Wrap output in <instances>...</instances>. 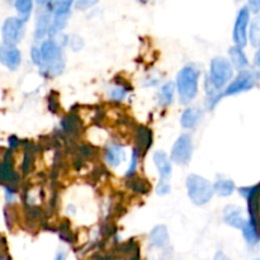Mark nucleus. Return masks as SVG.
Masks as SVG:
<instances>
[{"instance_id": "f257e3e1", "label": "nucleus", "mask_w": 260, "mask_h": 260, "mask_svg": "<svg viewBox=\"0 0 260 260\" xmlns=\"http://www.w3.org/2000/svg\"><path fill=\"white\" fill-rule=\"evenodd\" d=\"M42 65L41 71L47 78L60 75L65 69V56L62 53V47L56 43L55 40H47L40 47Z\"/></svg>"}, {"instance_id": "f03ea898", "label": "nucleus", "mask_w": 260, "mask_h": 260, "mask_svg": "<svg viewBox=\"0 0 260 260\" xmlns=\"http://www.w3.org/2000/svg\"><path fill=\"white\" fill-rule=\"evenodd\" d=\"M200 75L201 71L193 65L185 66L179 71L177 76V88L183 103H189L198 94Z\"/></svg>"}, {"instance_id": "7ed1b4c3", "label": "nucleus", "mask_w": 260, "mask_h": 260, "mask_svg": "<svg viewBox=\"0 0 260 260\" xmlns=\"http://www.w3.org/2000/svg\"><path fill=\"white\" fill-rule=\"evenodd\" d=\"M187 190L188 197L196 206L206 205L215 194V189L211 182L196 174H190L187 178Z\"/></svg>"}, {"instance_id": "20e7f679", "label": "nucleus", "mask_w": 260, "mask_h": 260, "mask_svg": "<svg viewBox=\"0 0 260 260\" xmlns=\"http://www.w3.org/2000/svg\"><path fill=\"white\" fill-rule=\"evenodd\" d=\"M234 76V69L230 61L225 57H215L211 61L210 76L207 80L216 90H221L231 81Z\"/></svg>"}, {"instance_id": "39448f33", "label": "nucleus", "mask_w": 260, "mask_h": 260, "mask_svg": "<svg viewBox=\"0 0 260 260\" xmlns=\"http://www.w3.org/2000/svg\"><path fill=\"white\" fill-rule=\"evenodd\" d=\"M260 81V73L259 71L251 70H241L239 75L231 81L228 85L226 90L221 96L236 95V94L244 93L250 89H253Z\"/></svg>"}, {"instance_id": "423d86ee", "label": "nucleus", "mask_w": 260, "mask_h": 260, "mask_svg": "<svg viewBox=\"0 0 260 260\" xmlns=\"http://www.w3.org/2000/svg\"><path fill=\"white\" fill-rule=\"evenodd\" d=\"M239 190L240 194L248 201L249 216H250L249 222L253 223L260 235V183L254 187H243Z\"/></svg>"}, {"instance_id": "0eeeda50", "label": "nucleus", "mask_w": 260, "mask_h": 260, "mask_svg": "<svg viewBox=\"0 0 260 260\" xmlns=\"http://www.w3.org/2000/svg\"><path fill=\"white\" fill-rule=\"evenodd\" d=\"M24 35V20L20 19L19 17H10L4 22L2 28L3 43L15 46Z\"/></svg>"}, {"instance_id": "6e6552de", "label": "nucleus", "mask_w": 260, "mask_h": 260, "mask_svg": "<svg viewBox=\"0 0 260 260\" xmlns=\"http://www.w3.org/2000/svg\"><path fill=\"white\" fill-rule=\"evenodd\" d=\"M249 23H250V12H249L248 7L241 8L238 13V17H236L233 32L234 42L240 48L245 47L246 43H248Z\"/></svg>"}, {"instance_id": "1a4fd4ad", "label": "nucleus", "mask_w": 260, "mask_h": 260, "mask_svg": "<svg viewBox=\"0 0 260 260\" xmlns=\"http://www.w3.org/2000/svg\"><path fill=\"white\" fill-rule=\"evenodd\" d=\"M192 139L189 135L184 134L182 136L178 137L175 141L174 146L172 149V160L177 164L185 165L189 162L190 157H192Z\"/></svg>"}, {"instance_id": "9d476101", "label": "nucleus", "mask_w": 260, "mask_h": 260, "mask_svg": "<svg viewBox=\"0 0 260 260\" xmlns=\"http://www.w3.org/2000/svg\"><path fill=\"white\" fill-rule=\"evenodd\" d=\"M22 62L20 51L15 46L2 43L0 45V63L9 70H17Z\"/></svg>"}, {"instance_id": "9b49d317", "label": "nucleus", "mask_w": 260, "mask_h": 260, "mask_svg": "<svg viewBox=\"0 0 260 260\" xmlns=\"http://www.w3.org/2000/svg\"><path fill=\"white\" fill-rule=\"evenodd\" d=\"M223 221L234 229H243L245 225V218L243 216V210L239 206L229 205L223 210Z\"/></svg>"}, {"instance_id": "f8f14e48", "label": "nucleus", "mask_w": 260, "mask_h": 260, "mask_svg": "<svg viewBox=\"0 0 260 260\" xmlns=\"http://www.w3.org/2000/svg\"><path fill=\"white\" fill-rule=\"evenodd\" d=\"M51 25V7H42L40 14L37 15L35 37L36 40H42L48 33Z\"/></svg>"}, {"instance_id": "ddd939ff", "label": "nucleus", "mask_w": 260, "mask_h": 260, "mask_svg": "<svg viewBox=\"0 0 260 260\" xmlns=\"http://www.w3.org/2000/svg\"><path fill=\"white\" fill-rule=\"evenodd\" d=\"M154 162L156 165L159 174L161 179L168 180V178L172 175V164L168 157V155L164 151H157L154 154Z\"/></svg>"}, {"instance_id": "4468645a", "label": "nucleus", "mask_w": 260, "mask_h": 260, "mask_svg": "<svg viewBox=\"0 0 260 260\" xmlns=\"http://www.w3.org/2000/svg\"><path fill=\"white\" fill-rule=\"evenodd\" d=\"M169 241V234H168L167 226L159 225L154 228L150 233V243L156 248H164Z\"/></svg>"}, {"instance_id": "2eb2a0df", "label": "nucleus", "mask_w": 260, "mask_h": 260, "mask_svg": "<svg viewBox=\"0 0 260 260\" xmlns=\"http://www.w3.org/2000/svg\"><path fill=\"white\" fill-rule=\"evenodd\" d=\"M106 160L111 167L116 168L118 165H121L122 162L126 160V152H124L123 147L117 146V145H113V146H109L108 150L106 152Z\"/></svg>"}, {"instance_id": "dca6fc26", "label": "nucleus", "mask_w": 260, "mask_h": 260, "mask_svg": "<svg viewBox=\"0 0 260 260\" xmlns=\"http://www.w3.org/2000/svg\"><path fill=\"white\" fill-rule=\"evenodd\" d=\"M229 55H230L231 61L230 62L235 66L238 70H245V68L248 66V57L244 53L243 48L238 47V46H234L229 50Z\"/></svg>"}, {"instance_id": "f3484780", "label": "nucleus", "mask_w": 260, "mask_h": 260, "mask_svg": "<svg viewBox=\"0 0 260 260\" xmlns=\"http://www.w3.org/2000/svg\"><path fill=\"white\" fill-rule=\"evenodd\" d=\"M201 116V109L198 108H187L182 114V118H180V124H182L184 128H193L196 124L200 122Z\"/></svg>"}, {"instance_id": "a211bd4d", "label": "nucleus", "mask_w": 260, "mask_h": 260, "mask_svg": "<svg viewBox=\"0 0 260 260\" xmlns=\"http://www.w3.org/2000/svg\"><path fill=\"white\" fill-rule=\"evenodd\" d=\"M75 0H53V18H69Z\"/></svg>"}, {"instance_id": "6ab92c4d", "label": "nucleus", "mask_w": 260, "mask_h": 260, "mask_svg": "<svg viewBox=\"0 0 260 260\" xmlns=\"http://www.w3.org/2000/svg\"><path fill=\"white\" fill-rule=\"evenodd\" d=\"M213 189H215V193H217L221 197H229L235 190V183L230 179H218L213 185Z\"/></svg>"}, {"instance_id": "aec40b11", "label": "nucleus", "mask_w": 260, "mask_h": 260, "mask_svg": "<svg viewBox=\"0 0 260 260\" xmlns=\"http://www.w3.org/2000/svg\"><path fill=\"white\" fill-rule=\"evenodd\" d=\"M241 230H243L244 239H245L246 243H248L249 245H256L260 241V235L258 230H256V229L254 228L253 223L249 222V221H246L245 225H244V228L241 229Z\"/></svg>"}, {"instance_id": "412c9836", "label": "nucleus", "mask_w": 260, "mask_h": 260, "mask_svg": "<svg viewBox=\"0 0 260 260\" xmlns=\"http://www.w3.org/2000/svg\"><path fill=\"white\" fill-rule=\"evenodd\" d=\"M14 7L20 19L25 22L29 18L30 12L33 9V0H14Z\"/></svg>"}, {"instance_id": "4be33fe9", "label": "nucleus", "mask_w": 260, "mask_h": 260, "mask_svg": "<svg viewBox=\"0 0 260 260\" xmlns=\"http://www.w3.org/2000/svg\"><path fill=\"white\" fill-rule=\"evenodd\" d=\"M249 40L253 47L260 46V15H255L250 23V29H249Z\"/></svg>"}, {"instance_id": "5701e85b", "label": "nucleus", "mask_w": 260, "mask_h": 260, "mask_svg": "<svg viewBox=\"0 0 260 260\" xmlns=\"http://www.w3.org/2000/svg\"><path fill=\"white\" fill-rule=\"evenodd\" d=\"M174 90H175V85L174 83L169 81L165 85H162V88L160 89L159 93V98H160V103L164 104V106H168L173 102V98H174Z\"/></svg>"}, {"instance_id": "b1692460", "label": "nucleus", "mask_w": 260, "mask_h": 260, "mask_svg": "<svg viewBox=\"0 0 260 260\" xmlns=\"http://www.w3.org/2000/svg\"><path fill=\"white\" fill-rule=\"evenodd\" d=\"M68 45L73 51H80L84 47V41L79 36H70L68 37Z\"/></svg>"}, {"instance_id": "393cba45", "label": "nucleus", "mask_w": 260, "mask_h": 260, "mask_svg": "<svg viewBox=\"0 0 260 260\" xmlns=\"http://www.w3.org/2000/svg\"><path fill=\"white\" fill-rule=\"evenodd\" d=\"M99 0H76L75 8L78 10H86L93 8L94 5L98 4Z\"/></svg>"}, {"instance_id": "a878e982", "label": "nucleus", "mask_w": 260, "mask_h": 260, "mask_svg": "<svg viewBox=\"0 0 260 260\" xmlns=\"http://www.w3.org/2000/svg\"><path fill=\"white\" fill-rule=\"evenodd\" d=\"M170 190H172V188H170V184L168 183V180H164V179L160 180L159 185H157V188H156L157 194L167 196L168 193H170Z\"/></svg>"}, {"instance_id": "bb28decb", "label": "nucleus", "mask_w": 260, "mask_h": 260, "mask_svg": "<svg viewBox=\"0 0 260 260\" xmlns=\"http://www.w3.org/2000/svg\"><path fill=\"white\" fill-rule=\"evenodd\" d=\"M30 56H32V60H33V63H35V65H37V66L42 65V57H41L40 47H36V46H33L32 50H30Z\"/></svg>"}, {"instance_id": "cd10ccee", "label": "nucleus", "mask_w": 260, "mask_h": 260, "mask_svg": "<svg viewBox=\"0 0 260 260\" xmlns=\"http://www.w3.org/2000/svg\"><path fill=\"white\" fill-rule=\"evenodd\" d=\"M124 96H126V90L123 88L117 86V88H113L111 90V98H113L114 101H122Z\"/></svg>"}, {"instance_id": "c85d7f7f", "label": "nucleus", "mask_w": 260, "mask_h": 260, "mask_svg": "<svg viewBox=\"0 0 260 260\" xmlns=\"http://www.w3.org/2000/svg\"><path fill=\"white\" fill-rule=\"evenodd\" d=\"M248 9L249 12L258 14L260 12V0H248Z\"/></svg>"}, {"instance_id": "c756f323", "label": "nucleus", "mask_w": 260, "mask_h": 260, "mask_svg": "<svg viewBox=\"0 0 260 260\" xmlns=\"http://www.w3.org/2000/svg\"><path fill=\"white\" fill-rule=\"evenodd\" d=\"M137 168V152L134 151V154H132V159H131V167L128 168V173L127 174H132V173L136 170Z\"/></svg>"}, {"instance_id": "7c9ffc66", "label": "nucleus", "mask_w": 260, "mask_h": 260, "mask_svg": "<svg viewBox=\"0 0 260 260\" xmlns=\"http://www.w3.org/2000/svg\"><path fill=\"white\" fill-rule=\"evenodd\" d=\"M213 260H230V258H229V256L226 255L223 251H217V253H216V255H215V259H213Z\"/></svg>"}, {"instance_id": "2f4dec72", "label": "nucleus", "mask_w": 260, "mask_h": 260, "mask_svg": "<svg viewBox=\"0 0 260 260\" xmlns=\"http://www.w3.org/2000/svg\"><path fill=\"white\" fill-rule=\"evenodd\" d=\"M37 3L41 7H51L53 4V0H37Z\"/></svg>"}, {"instance_id": "473e14b6", "label": "nucleus", "mask_w": 260, "mask_h": 260, "mask_svg": "<svg viewBox=\"0 0 260 260\" xmlns=\"http://www.w3.org/2000/svg\"><path fill=\"white\" fill-rule=\"evenodd\" d=\"M255 65L260 69V46L258 47V51L255 53Z\"/></svg>"}, {"instance_id": "72a5a7b5", "label": "nucleus", "mask_w": 260, "mask_h": 260, "mask_svg": "<svg viewBox=\"0 0 260 260\" xmlns=\"http://www.w3.org/2000/svg\"><path fill=\"white\" fill-rule=\"evenodd\" d=\"M55 260H66L65 253H62V251H60V253H57V255H56Z\"/></svg>"}, {"instance_id": "f704fd0d", "label": "nucleus", "mask_w": 260, "mask_h": 260, "mask_svg": "<svg viewBox=\"0 0 260 260\" xmlns=\"http://www.w3.org/2000/svg\"><path fill=\"white\" fill-rule=\"evenodd\" d=\"M140 3H147V2H150V0H139Z\"/></svg>"}, {"instance_id": "c9c22d12", "label": "nucleus", "mask_w": 260, "mask_h": 260, "mask_svg": "<svg viewBox=\"0 0 260 260\" xmlns=\"http://www.w3.org/2000/svg\"><path fill=\"white\" fill-rule=\"evenodd\" d=\"M254 260H260V259H254Z\"/></svg>"}]
</instances>
